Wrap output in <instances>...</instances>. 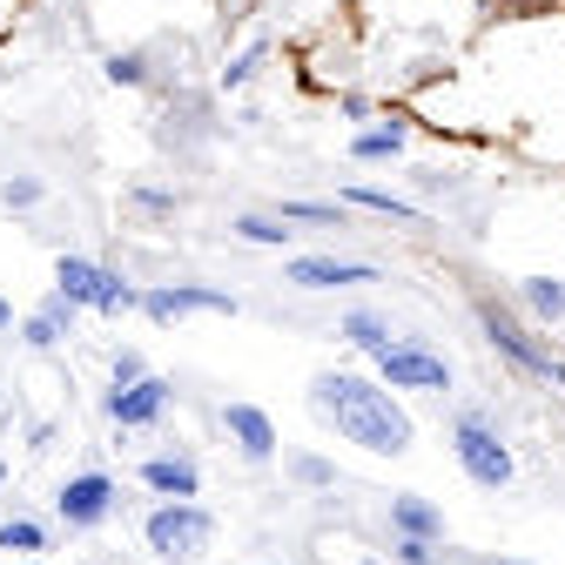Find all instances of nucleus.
I'll return each mask as SVG.
<instances>
[{
	"label": "nucleus",
	"instance_id": "21",
	"mask_svg": "<svg viewBox=\"0 0 565 565\" xmlns=\"http://www.w3.org/2000/svg\"><path fill=\"white\" fill-rule=\"evenodd\" d=\"M102 75H108L115 88H141V82H149V61L128 47V54H108V61H102Z\"/></svg>",
	"mask_w": 565,
	"mask_h": 565
},
{
	"label": "nucleus",
	"instance_id": "10",
	"mask_svg": "<svg viewBox=\"0 0 565 565\" xmlns=\"http://www.w3.org/2000/svg\"><path fill=\"white\" fill-rule=\"evenodd\" d=\"M290 290H350V282H377L371 263H343V256H290L282 263Z\"/></svg>",
	"mask_w": 565,
	"mask_h": 565
},
{
	"label": "nucleus",
	"instance_id": "20",
	"mask_svg": "<svg viewBox=\"0 0 565 565\" xmlns=\"http://www.w3.org/2000/svg\"><path fill=\"white\" fill-rule=\"evenodd\" d=\"M0 552H21V558H34V552H47V532H41L34 519H8V525H0Z\"/></svg>",
	"mask_w": 565,
	"mask_h": 565
},
{
	"label": "nucleus",
	"instance_id": "15",
	"mask_svg": "<svg viewBox=\"0 0 565 565\" xmlns=\"http://www.w3.org/2000/svg\"><path fill=\"white\" fill-rule=\"evenodd\" d=\"M337 330H343V343H358L364 358H377V350H391V343H397V330H391V323H384L377 310H350V317H343Z\"/></svg>",
	"mask_w": 565,
	"mask_h": 565
},
{
	"label": "nucleus",
	"instance_id": "5",
	"mask_svg": "<svg viewBox=\"0 0 565 565\" xmlns=\"http://www.w3.org/2000/svg\"><path fill=\"white\" fill-rule=\"evenodd\" d=\"M54 290H61L67 303H82V310H108V317L141 310V290H135V282H128L121 269L88 263V256H61V263H54Z\"/></svg>",
	"mask_w": 565,
	"mask_h": 565
},
{
	"label": "nucleus",
	"instance_id": "7",
	"mask_svg": "<svg viewBox=\"0 0 565 565\" xmlns=\"http://www.w3.org/2000/svg\"><path fill=\"white\" fill-rule=\"evenodd\" d=\"M115 505H121V484H115L108 471H75V478L54 491V512H61L67 532H95V525H108Z\"/></svg>",
	"mask_w": 565,
	"mask_h": 565
},
{
	"label": "nucleus",
	"instance_id": "8",
	"mask_svg": "<svg viewBox=\"0 0 565 565\" xmlns=\"http://www.w3.org/2000/svg\"><path fill=\"white\" fill-rule=\"evenodd\" d=\"M141 310H149L156 323H175V317H195V310L236 317L243 303H236L230 290H209V282H162V290H141Z\"/></svg>",
	"mask_w": 565,
	"mask_h": 565
},
{
	"label": "nucleus",
	"instance_id": "28",
	"mask_svg": "<svg viewBox=\"0 0 565 565\" xmlns=\"http://www.w3.org/2000/svg\"><path fill=\"white\" fill-rule=\"evenodd\" d=\"M135 209H149V216H169L175 195H169V189H135Z\"/></svg>",
	"mask_w": 565,
	"mask_h": 565
},
{
	"label": "nucleus",
	"instance_id": "27",
	"mask_svg": "<svg viewBox=\"0 0 565 565\" xmlns=\"http://www.w3.org/2000/svg\"><path fill=\"white\" fill-rule=\"evenodd\" d=\"M290 471H297L303 484H337V471H330V458H317V451H303V458H297Z\"/></svg>",
	"mask_w": 565,
	"mask_h": 565
},
{
	"label": "nucleus",
	"instance_id": "12",
	"mask_svg": "<svg viewBox=\"0 0 565 565\" xmlns=\"http://www.w3.org/2000/svg\"><path fill=\"white\" fill-rule=\"evenodd\" d=\"M141 484H149L156 499H202V471H195V458H182V451L149 458V465H141Z\"/></svg>",
	"mask_w": 565,
	"mask_h": 565
},
{
	"label": "nucleus",
	"instance_id": "14",
	"mask_svg": "<svg viewBox=\"0 0 565 565\" xmlns=\"http://www.w3.org/2000/svg\"><path fill=\"white\" fill-rule=\"evenodd\" d=\"M75 317H82V303H67V297L54 290V297H47V303H41V310H34L28 323H21L28 350H54L61 337H75Z\"/></svg>",
	"mask_w": 565,
	"mask_h": 565
},
{
	"label": "nucleus",
	"instance_id": "23",
	"mask_svg": "<svg viewBox=\"0 0 565 565\" xmlns=\"http://www.w3.org/2000/svg\"><path fill=\"white\" fill-rule=\"evenodd\" d=\"M41 195H47L41 175H8V182H0V202H8V209H34Z\"/></svg>",
	"mask_w": 565,
	"mask_h": 565
},
{
	"label": "nucleus",
	"instance_id": "1",
	"mask_svg": "<svg viewBox=\"0 0 565 565\" xmlns=\"http://www.w3.org/2000/svg\"><path fill=\"white\" fill-rule=\"evenodd\" d=\"M310 411L330 424L343 445H358L371 458H404L411 451V417L397 404V391L384 377H358V371H323L310 384Z\"/></svg>",
	"mask_w": 565,
	"mask_h": 565
},
{
	"label": "nucleus",
	"instance_id": "32",
	"mask_svg": "<svg viewBox=\"0 0 565 565\" xmlns=\"http://www.w3.org/2000/svg\"><path fill=\"white\" fill-rule=\"evenodd\" d=\"M21 565H34V558H21Z\"/></svg>",
	"mask_w": 565,
	"mask_h": 565
},
{
	"label": "nucleus",
	"instance_id": "22",
	"mask_svg": "<svg viewBox=\"0 0 565 565\" xmlns=\"http://www.w3.org/2000/svg\"><path fill=\"white\" fill-rule=\"evenodd\" d=\"M282 223H337L343 230V202H282Z\"/></svg>",
	"mask_w": 565,
	"mask_h": 565
},
{
	"label": "nucleus",
	"instance_id": "6",
	"mask_svg": "<svg viewBox=\"0 0 565 565\" xmlns=\"http://www.w3.org/2000/svg\"><path fill=\"white\" fill-rule=\"evenodd\" d=\"M377 377L391 384V391H431V397H445L451 391V364L438 358L431 343H417V337H397L391 350H377Z\"/></svg>",
	"mask_w": 565,
	"mask_h": 565
},
{
	"label": "nucleus",
	"instance_id": "18",
	"mask_svg": "<svg viewBox=\"0 0 565 565\" xmlns=\"http://www.w3.org/2000/svg\"><path fill=\"white\" fill-rule=\"evenodd\" d=\"M519 297H525L532 317H545V323L565 317V282H558V276H525V290H519Z\"/></svg>",
	"mask_w": 565,
	"mask_h": 565
},
{
	"label": "nucleus",
	"instance_id": "25",
	"mask_svg": "<svg viewBox=\"0 0 565 565\" xmlns=\"http://www.w3.org/2000/svg\"><path fill=\"white\" fill-rule=\"evenodd\" d=\"M256 67H263V47H243V54H236V61L223 67V88H243V82L256 75Z\"/></svg>",
	"mask_w": 565,
	"mask_h": 565
},
{
	"label": "nucleus",
	"instance_id": "30",
	"mask_svg": "<svg viewBox=\"0 0 565 565\" xmlns=\"http://www.w3.org/2000/svg\"><path fill=\"white\" fill-rule=\"evenodd\" d=\"M0 484H8V458H0Z\"/></svg>",
	"mask_w": 565,
	"mask_h": 565
},
{
	"label": "nucleus",
	"instance_id": "31",
	"mask_svg": "<svg viewBox=\"0 0 565 565\" xmlns=\"http://www.w3.org/2000/svg\"><path fill=\"white\" fill-rule=\"evenodd\" d=\"M499 565H519V558H499Z\"/></svg>",
	"mask_w": 565,
	"mask_h": 565
},
{
	"label": "nucleus",
	"instance_id": "9",
	"mask_svg": "<svg viewBox=\"0 0 565 565\" xmlns=\"http://www.w3.org/2000/svg\"><path fill=\"white\" fill-rule=\"evenodd\" d=\"M169 397H175V384L169 377H141V384H121V391H108V417L121 424V431H149V424H162V411H169Z\"/></svg>",
	"mask_w": 565,
	"mask_h": 565
},
{
	"label": "nucleus",
	"instance_id": "13",
	"mask_svg": "<svg viewBox=\"0 0 565 565\" xmlns=\"http://www.w3.org/2000/svg\"><path fill=\"white\" fill-rule=\"evenodd\" d=\"M391 539H445V512L424 499V491H397L391 499Z\"/></svg>",
	"mask_w": 565,
	"mask_h": 565
},
{
	"label": "nucleus",
	"instance_id": "11",
	"mask_svg": "<svg viewBox=\"0 0 565 565\" xmlns=\"http://www.w3.org/2000/svg\"><path fill=\"white\" fill-rule=\"evenodd\" d=\"M223 431H230V445H236L249 465H269V458H276V424H269V411H256V404H223Z\"/></svg>",
	"mask_w": 565,
	"mask_h": 565
},
{
	"label": "nucleus",
	"instance_id": "4",
	"mask_svg": "<svg viewBox=\"0 0 565 565\" xmlns=\"http://www.w3.org/2000/svg\"><path fill=\"white\" fill-rule=\"evenodd\" d=\"M478 323H484V343L499 350V358H512L525 377H545V384H558V391H565V358H558V350H545V343H539L512 310H505V303H491V297H484V303H478Z\"/></svg>",
	"mask_w": 565,
	"mask_h": 565
},
{
	"label": "nucleus",
	"instance_id": "19",
	"mask_svg": "<svg viewBox=\"0 0 565 565\" xmlns=\"http://www.w3.org/2000/svg\"><path fill=\"white\" fill-rule=\"evenodd\" d=\"M230 236H243V243H263V249H282L297 230H282V216H236L230 223Z\"/></svg>",
	"mask_w": 565,
	"mask_h": 565
},
{
	"label": "nucleus",
	"instance_id": "16",
	"mask_svg": "<svg viewBox=\"0 0 565 565\" xmlns=\"http://www.w3.org/2000/svg\"><path fill=\"white\" fill-rule=\"evenodd\" d=\"M337 202H343V209H371V216H391V223H417V209H411L404 195H391V189H364V182H358V189H343Z\"/></svg>",
	"mask_w": 565,
	"mask_h": 565
},
{
	"label": "nucleus",
	"instance_id": "24",
	"mask_svg": "<svg viewBox=\"0 0 565 565\" xmlns=\"http://www.w3.org/2000/svg\"><path fill=\"white\" fill-rule=\"evenodd\" d=\"M391 558L397 565H438V545L431 539H391Z\"/></svg>",
	"mask_w": 565,
	"mask_h": 565
},
{
	"label": "nucleus",
	"instance_id": "29",
	"mask_svg": "<svg viewBox=\"0 0 565 565\" xmlns=\"http://www.w3.org/2000/svg\"><path fill=\"white\" fill-rule=\"evenodd\" d=\"M0 330H14V303L8 297H0Z\"/></svg>",
	"mask_w": 565,
	"mask_h": 565
},
{
	"label": "nucleus",
	"instance_id": "2",
	"mask_svg": "<svg viewBox=\"0 0 565 565\" xmlns=\"http://www.w3.org/2000/svg\"><path fill=\"white\" fill-rule=\"evenodd\" d=\"M141 539H149V552L162 565H195L209 552V539H216V519H209L195 499H162L149 519H141Z\"/></svg>",
	"mask_w": 565,
	"mask_h": 565
},
{
	"label": "nucleus",
	"instance_id": "17",
	"mask_svg": "<svg viewBox=\"0 0 565 565\" xmlns=\"http://www.w3.org/2000/svg\"><path fill=\"white\" fill-rule=\"evenodd\" d=\"M350 156H358V162L404 156V121H391V128H358V135H350Z\"/></svg>",
	"mask_w": 565,
	"mask_h": 565
},
{
	"label": "nucleus",
	"instance_id": "3",
	"mask_svg": "<svg viewBox=\"0 0 565 565\" xmlns=\"http://www.w3.org/2000/svg\"><path fill=\"white\" fill-rule=\"evenodd\" d=\"M451 458H458V471L478 484V491H505L512 484V451H505V438L491 431V417L484 411H458V424H451Z\"/></svg>",
	"mask_w": 565,
	"mask_h": 565
},
{
	"label": "nucleus",
	"instance_id": "26",
	"mask_svg": "<svg viewBox=\"0 0 565 565\" xmlns=\"http://www.w3.org/2000/svg\"><path fill=\"white\" fill-rule=\"evenodd\" d=\"M141 377H149L141 350H115V391H121V384H141Z\"/></svg>",
	"mask_w": 565,
	"mask_h": 565
}]
</instances>
